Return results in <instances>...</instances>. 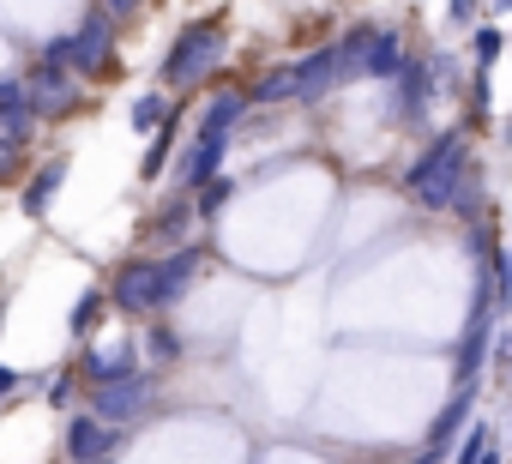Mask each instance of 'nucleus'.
<instances>
[{
    "mask_svg": "<svg viewBox=\"0 0 512 464\" xmlns=\"http://www.w3.org/2000/svg\"><path fill=\"white\" fill-rule=\"evenodd\" d=\"M109 302L121 314H157L163 308V260H127L109 284Z\"/></svg>",
    "mask_w": 512,
    "mask_h": 464,
    "instance_id": "obj_4",
    "label": "nucleus"
},
{
    "mask_svg": "<svg viewBox=\"0 0 512 464\" xmlns=\"http://www.w3.org/2000/svg\"><path fill=\"white\" fill-rule=\"evenodd\" d=\"M470 145H464V133H440L410 169H404V193L416 199V205H428V211H452L458 205V193L470 187Z\"/></svg>",
    "mask_w": 512,
    "mask_h": 464,
    "instance_id": "obj_1",
    "label": "nucleus"
},
{
    "mask_svg": "<svg viewBox=\"0 0 512 464\" xmlns=\"http://www.w3.org/2000/svg\"><path fill=\"white\" fill-rule=\"evenodd\" d=\"M470 410H476V392H452V404L434 416V428H428V446L434 452H452L458 446V428L470 422Z\"/></svg>",
    "mask_w": 512,
    "mask_h": 464,
    "instance_id": "obj_15",
    "label": "nucleus"
},
{
    "mask_svg": "<svg viewBox=\"0 0 512 464\" xmlns=\"http://www.w3.org/2000/svg\"><path fill=\"white\" fill-rule=\"evenodd\" d=\"M85 464H115V458H85Z\"/></svg>",
    "mask_w": 512,
    "mask_h": 464,
    "instance_id": "obj_33",
    "label": "nucleus"
},
{
    "mask_svg": "<svg viewBox=\"0 0 512 464\" xmlns=\"http://www.w3.org/2000/svg\"><path fill=\"white\" fill-rule=\"evenodd\" d=\"M506 374H512V368H506Z\"/></svg>",
    "mask_w": 512,
    "mask_h": 464,
    "instance_id": "obj_34",
    "label": "nucleus"
},
{
    "mask_svg": "<svg viewBox=\"0 0 512 464\" xmlns=\"http://www.w3.org/2000/svg\"><path fill=\"white\" fill-rule=\"evenodd\" d=\"M13 109H31V85L25 79H0V115H13Z\"/></svg>",
    "mask_w": 512,
    "mask_h": 464,
    "instance_id": "obj_26",
    "label": "nucleus"
},
{
    "mask_svg": "<svg viewBox=\"0 0 512 464\" xmlns=\"http://www.w3.org/2000/svg\"><path fill=\"white\" fill-rule=\"evenodd\" d=\"M229 199H235V181H229V175H211V181H205V187L193 193V205H199V217H217V211H223Z\"/></svg>",
    "mask_w": 512,
    "mask_h": 464,
    "instance_id": "obj_22",
    "label": "nucleus"
},
{
    "mask_svg": "<svg viewBox=\"0 0 512 464\" xmlns=\"http://www.w3.org/2000/svg\"><path fill=\"white\" fill-rule=\"evenodd\" d=\"M482 350H488V308L476 302V314H470V326H464V344H458V392H476Z\"/></svg>",
    "mask_w": 512,
    "mask_h": 464,
    "instance_id": "obj_10",
    "label": "nucleus"
},
{
    "mask_svg": "<svg viewBox=\"0 0 512 464\" xmlns=\"http://www.w3.org/2000/svg\"><path fill=\"white\" fill-rule=\"evenodd\" d=\"M199 248H175V254H163V308L169 302H181L187 290H193V278H199Z\"/></svg>",
    "mask_w": 512,
    "mask_h": 464,
    "instance_id": "obj_14",
    "label": "nucleus"
},
{
    "mask_svg": "<svg viewBox=\"0 0 512 464\" xmlns=\"http://www.w3.org/2000/svg\"><path fill=\"white\" fill-rule=\"evenodd\" d=\"M61 181H67V157H49V163H43V169L19 187V211H25V217H43V211L55 205Z\"/></svg>",
    "mask_w": 512,
    "mask_h": 464,
    "instance_id": "obj_9",
    "label": "nucleus"
},
{
    "mask_svg": "<svg viewBox=\"0 0 512 464\" xmlns=\"http://www.w3.org/2000/svg\"><path fill=\"white\" fill-rule=\"evenodd\" d=\"M109 55H115V13H109V7H103V13H91L79 31H67V37H55V43L43 49V61L67 67V73H79V79L103 73V67H109Z\"/></svg>",
    "mask_w": 512,
    "mask_h": 464,
    "instance_id": "obj_3",
    "label": "nucleus"
},
{
    "mask_svg": "<svg viewBox=\"0 0 512 464\" xmlns=\"http://www.w3.org/2000/svg\"><path fill=\"white\" fill-rule=\"evenodd\" d=\"M193 199H175V205H163L157 217H151V242H175V248H187V223H193Z\"/></svg>",
    "mask_w": 512,
    "mask_h": 464,
    "instance_id": "obj_16",
    "label": "nucleus"
},
{
    "mask_svg": "<svg viewBox=\"0 0 512 464\" xmlns=\"http://www.w3.org/2000/svg\"><path fill=\"white\" fill-rule=\"evenodd\" d=\"M398 73H404V43H398V31H368L362 79H398Z\"/></svg>",
    "mask_w": 512,
    "mask_h": 464,
    "instance_id": "obj_12",
    "label": "nucleus"
},
{
    "mask_svg": "<svg viewBox=\"0 0 512 464\" xmlns=\"http://www.w3.org/2000/svg\"><path fill=\"white\" fill-rule=\"evenodd\" d=\"M169 151H175V115H169V121L157 127V139H151V151H145L139 175H145V181H157V175H163V163H169Z\"/></svg>",
    "mask_w": 512,
    "mask_h": 464,
    "instance_id": "obj_20",
    "label": "nucleus"
},
{
    "mask_svg": "<svg viewBox=\"0 0 512 464\" xmlns=\"http://www.w3.org/2000/svg\"><path fill=\"white\" fill-rule=\"evenodd\" d=\"M13 169H19V151H13V145H7V139H0V181H7V175H13Z\"/></svg>",
    "mask_w": 512,
    "mask_h": 464,
    "instance_id": "obj_28",
    "label": "nucleus"
},
{
    "mask_svg": "<svg viewBox=\"0 0 512 464\" xmlns=\"http://www.w3.org/2000/svg\"><path fill=\"white\" fill-rule=\"evenodd\" d=\"M145 404H151V380H145V374L109 380V386H97V398H91V410H97L103 422H115V428H127Z\"/></svg>",
    "mask_w": 512,
    "mask_h": 464,
    "instance_id": "obj_7",
    "label": "nucleus"
},
{
    "mask_svg": "<svg viewBox=\"0 0 512 464\" xmlns=\"http://www.w3.org/2000/svg\"><path fill=\"white\" fill-rule=\"evenodd\" d=\"M169 115H175V109H169V103H163V97H157V91H151V97H139V103H133V127H139V133H157V127H163V121H169Z\"/></svg>",
    "mask_w": 512,
    "mask_h": 464,
    "instance_id": "obj_23",
    "label": "nucleus"
},
{
    "mask_svg": "<svg viewBox=\"0 0 512 464\" xmlns=\"http://www.w3.org/2000/svg\"><path fill=\"white\" fill-rule=\"evenodd\" d=\"M428 97H434V67H428V61H404V73H398V115H404V121L422 115Z\"/></svg>",
    "mask_w": 512,
    "mask_h": 464,
    "instance_id": "obj_13",
    "label": "nucleus"
},
{
    "mask_svg": "<svg viewBox=\"0 0 512 464\" xmlns=\"http://www.w3.org/2000/svg\"><path fill=\"white\" fill-rule=\"evenodd\" d=\"M476 464H500V446H494V440H488V452H482V458H476Z\"/></svg>",
    "mask_w": 512,
    "mask_h": 464,
    "instance_id": "obj_32",
    "label": "nucleus"
},
{
    "mask_svg": "<svg viewBox=\"0 0 512 464\" xmlns=\"http://www.w3.org/2000/svg\"><path fill=\"white\" fill-rule=\"evenodd\" d=\"M223 151H229V133H223V127H199V133H193V151H187L181 169H175V187H181V193H199L211 175H223Z\"/></svg>",
    "mask_w": 512,
    "mask_h": 464,
    "instance_id": "obj_6",
    "label": "nucleus"
},
{
    "mask_svg": "<svg viewBox=\"0 0 512 464\" xmlns=\"http://www.w3.org/2000/svg\"><path fill=\"white\" fill-rule=\"evenodd\" d=\"M115 446H121V428L103 422L97 410H85V416L67 422V458H73V464H85V458H115Z\"/></svg>",
    "mask_w": 512,
    "mask_h": 464,
    "instance_id": "obj_8",
    "label": "nucleus"
},
{
    "mask_svg": "<svg viewBox=\"0 0 512 464\" xmlns=\"http://www.w3.org/2000/svg\"><path fill=\"white\" fill-rule=\"evenodd\" d=\"M151 350H157V356H181V338H175L169 326H157V332H151Z\"/></svg>",
    "mask_w": 512,
    "mask_h": 464,
    "instance_id": "obj_27",
    "label": "nucleus"
},
{
    "mask_svg": "<svg viewBox=\"0 0 512 464\" xmlns=\"http://www.w3.org/2000/svg\"><path fill=\"white\" fill-rule=\"evenodd\" d=\"M217 61H223V25H217V19H193V25L169 43V55H163V85H169V91H187V85H199Z\"/></svg>",
    "mask_w": 512,
    "mask_h": 464,
    "instance_id": "obj_2",
    "label": "nucleus"
},
{
    "mask_svg": "<svg viewBox=\"0 0 512 464\" xmlns=\"http://www.w3.org/2000/svg\"><path fill=\"white\" fill-rule=\"evenodd\" d=\"M241 109H247V91H229V97H211V103H205V115H199V127H223V133H229V127L241 121Z\"/></svg>",
    "mask_w": 512,
    "mask_h": 464,
    "instance_id": "obj_19",
    "label": "nucleus"
},
{
    "mask_svg": "<svg viewBox=\"0 0 512 464\" xmlns=\"http://www.w3.org/2000/svg\"><path fill=\"white\" fill-rule=\"evenodd\" d=\"M13 392H19V374H13L7 362H0V398H13Z\"/></svg>",
    "mask_w": 512,
    "mask_h": 464,
    "instance_id": "obj_29",
    "label": "nucleus"
},
{
    "mask_svg": "<svg viewBox=\"0 0 512 464\" xmlns=\"http://www.w3.org/2000/svg\"><path fill=\"white\" fill-rule=\"evenodd\" d=\"M127 374H139V350H133V338H121L115 350H85V380H91V386L127 380Z\"/></svg>",
    "mask_w": 512,
    "mask_h": 464,
    "instance_id": "obj_11",
    "label": "nucleus"
},
{
    "mask_svg": "<svg viewBox=\"0 0 512 464\" xmlns=\"http://www.w3.org/2000/svg\"><path fill=\"white\" fill-rule=\"evenodd\" d=\"M25 85H31V109H37L43 121H61V115L79 109V73H67V67H55V61H37Z\"/></svg>",
    "mask_w": 512,
    "mask_h": 464,
    "instance_id": "obj_5",
    "label": "nucleus"
},
{
    "mask_svg": "<svg viewBox=\"0 0 512 464\" xmlns=\"http://www.w3.org/2000/svg\"><path fill=\"white\" fill-rule=\"evenodd\" d=\"M37 121H43L37 109H13V115H0V139L19 151V145H31V139H37Z\"/></svg>",
    "mask_w": 512,
    "mask_h": 464,
    "instance_id": "obj_21",
    "label": "nucleus"
},
{
    "mask_svg": "<svg viewBox=\"0 0 512 464\" xmlns=\"http://www.w3.org/2000/svg\"><path fill=\"white\" fill-rule=\"evenodd\" d=\"M103 7H109V13L121 19V13H133V7H139V0H103Z\"/></svg>",
    "mask_w": 512,
    "mask_h": 464,
    "instance_id": "obj_30",
    "label": "nucleus"
},
{
    "mask_svg": "<svg viewBox=\"0 0 512 464\" xmlns=\"http://www.w3.org/2000/svg\"><path fill=\"white\" fill-rule=\"evenodd\" d=\"M476 13V0H452V19H470Z\"/></svg>",
    "mask_w": 512,
    "mask_h": 464,
    "instance_id": "obj_31",
    "label": "nucleus"
},
{
    "mask_svg": "<svg viewBox=\"0 0 512 464\" xmlns=\"http://www.w3.org/2000/svg\"><path fill=\"white\" fill-rule=\"evenodd\" d=\"M103 290H85L79 302H73V314H67V332H73V344H91V332H97V320H103Z\"/></svg>",
    "mask_w": 512,
    "mask_h": 464,
    "instance_id": "obj_17",
    "label": "nucleus"
},
{
    "mask_svg": "<svg viewBox=\"0 0 512 464\" xmlns=\"http://www.w3.org/2000/svg\"><path fill=\"white\" fill-rule=\"evenodd\" d=\"M500 49H506V37H500L494 25H482V31L470 37V55H476V67H482V73H488V67L500 61Z\"/></svg>",
    "mask_w": 512,
    "mask_h": 464,
    "instance_id": "obj_24",
    "label": "nucleus"
},
{
    "mask_svg": "<svg viewBox=\"0 0 512 464\" xmlns=\"http://www.w3.org/2000/svg\"><path fill=\"white\" fill-rule=\"evenodd\" d=\"M247 103H296V73L290 67H272L260 85L247 91Z\"/></svg>",
    "mask_w": 512,
    "mask_h": 464,
    "instance_id": "obj_18",
    "label": "nucleus"
},
{
    "mask_svg": "<svg viewBox=\"0 0 512 464\" xmlns=\"http://www.w3.org/2000/svg\"><path fill=\"white\" fill-rule=\"evenodd\" d=\"M482 452H488V422H470V428H464V440L452 446V464H476Z\"/></svg>",
    "mask_w": 512,
    "mask_h": 464,
    "instance_id": "obj_25",
    "label": "nucleus"
}]
</instances>
